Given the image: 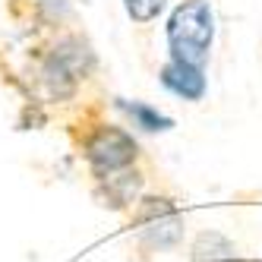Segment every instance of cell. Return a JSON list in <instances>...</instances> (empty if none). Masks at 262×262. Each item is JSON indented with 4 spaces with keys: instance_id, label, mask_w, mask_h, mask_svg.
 Returning <instances> with one entry per match:
<instances>
[{
    "instance_id": "cell-7",
    "label": "cell",
    "mask_w": 262,
    "mask_h": 262,
    "mask_svg": "<svg viewBox=\"0 0 262 262\" xmlns=\"http://www.w3.org/2000/svg\"><path fill=\"white\" fill-rule=\"evenodd\" d=\"M123 4H126V13L133 16L136 23H148V19H155L161 13L164 0H123Z\"/></svg>"
},
{
    "instance_id": "cell-6",
    "label": "cell",
    "mask_w": 262,
    "mask_h": 262,
    "mask_svg": "<svg viewBox=\"0 0 262 262\" xmlns=\"http://www.w3.org/2000/svg\"><path fill=\"white\" fill-rule=\"evenodd\" d=\"M123 107L129 111V117H133L139 126H145V129H167V126H171V120L161 117L158 111L145 107V104H123Z\"/></svg>"
},
{
    "instance_id": "cell-1",
    "label": "cell",
    "mask_w": 262,
    "mask_h": 262,
    "mask_svg": "<svg viewBox=\"0 0 262 262\" xmlns=\"http://www.w3.org/2000/svg\"><path fill=\"white\" fill-rule=\"evenodd\" d=\"M212 10L205 0H186L180 4L167 23V41H171L174 60L202 67L209 57V45H212Z\"/></svg>"
},
{
    "instance_id": "cell-5",
    "label": "cell",
    "mask_w": 262,
    "mask_h": 262,
    "mask_svg": "<svg viewBox=\"0 0 262 262\" xmlns=\"http://www.w3.org/2000/svg\"><path fill=\"white\" fill-rule=\"evenodd\" d=\"M193 262H237L234 243L218 231H205L193 243Z\"/></svg>"
},
{
    "instance_id": "cell-3",
    "label": "cell",
    "mask_w": 262,
    "mask_h": 262,
    "mask_svg": "<svg viewBox=\"0 0 262 262\" xmlns=\"http://www.w3.org/2000/svg\"><path fill=\"white\" fill-rule=\"evenodd\" d=\"M136 221L145 224L142 234H145V240L152 243V247H174L180 240V234H183V221L171 209V202H164V199H145Z\"/></svg>"
},
{
    "instance_id": "cell-2",
    "label": "cell",
    "mask_w": 262,
    "mask_h": 262,
    "mask_svg": "<svg viewBox=\"0 0 262 262\" xmlns=\"http://www.w3.org/2000/svg\"><path fill=\"white\" fill-rule=\"evenodd\" d=\"M133 158H136V142L117 126H104L89 139V161L98 174L123 171L126 164H133Z\"/></svg>"
},
{
    "instance_id": "cell-4",
    "label": "cell",
    "mask_w": 262,
    "mask_h": 262,
    "mask_svg": "<svg viewBox=\"0 0 262 262\" xmlns=\"http://www.w3.org/2000/svg\"><path fill=\"white\" fill-rule=\"evenodd\" d=\"M161 82L177 92V95L183 98H202V92H205V79H202V70L199 67H190V63H180V60H171L164 70H161Z\"/></svg>"
}]
</instances>
